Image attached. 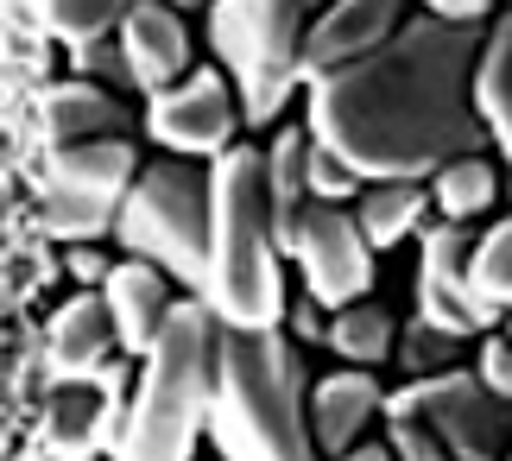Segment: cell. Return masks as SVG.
Instances as JSON below:
<instances>
[{"instance_id":"1","label":"cell","mask_w":512,"mask_h":461,"mask_svg":"<svg viewBox=\"0 0 512 461\" xmlns=\"http://www.w3.org/2000/svg\"><path fill=\"white\" fill-rule=\"evenodd\" d=\"M487 26L418 13L380 51L354 57L310 83V133L373 177H437L449 158L487 152V120L475 108V64Z\"/></svg>"},{"instance_id":"2","label":"cell","mask_w":512,"mask_h":461,"mask_svg":"<svg viewBox=\"0 0 512 461\" xmlns=\"http://www.w3.org/2000/svg\"><path fill=\"white\" fill-rule=\"evenodd\" d=\"M45 13L0 0V461H51L45 443Z\"/></svg>"},{"instance_id":"3","label":"cell","mask_w":512,"mask_h":461,"mask_svg":"<svg viewBox=\"0 0 512 461\" xmlns=\"http://www.w3.org/2000/svg\"><path fill=\"white\" fill-rule=\"evenodd\" d=\"M203 304L222 329L285 323V240L266 184V146H228L209 171V285Z\"/></svg>"},{"instance_id":"4","label":"cell","mask_w":512,"mask_h":461,"mask_svg":"<svg viewBox=\"0 0 512 461\" xmlns=\"http://www.w3.org/2000/svg\"><path fill=\"white\" fill-rule=\"evenodd\" d=\"M215 367H222L215 310L203 297H177L140 354V386L114 461H196V436L215 411Z\"/></svg>"},{"instance_id":"5","label":"cell","mask_w":512,"mask_h":461,"mask_svg":"<svg viewBox=\"0 0 512 461\" xmlns=\"http://www.w3.org/2000/svg\"><path fill=\"white\" fill-rule=\"evenodd\" d=\"M209 417L228 461H317L310 379L291 335L279 329H222Z\"/></svg>"},{"instance_id":"6","label":"cell","mask_w":512,"mask_h":461,"mask_svg":"<svg viewBox=\"0 0 512 461\" xmlns=\"http://www.w3.org/2000/svg\"><path fill=\"white\" fill-rule=\"evenodd\" d=\"M329 0H215L209 45L215 64L241 95V120L253 133L279 127L304 83V32Z\"/></svg>"},{"instance_id":"7","label":"cell","mask_w":512,"mask_h":461,"mask_svg":"<svg viewBox=\"0 0 512 461\" xmlns=\"http://www.w3.org/2000/svg\"><path fill=\"white\" fill-rule=\"evenodd\" d=\"M114 240L127 247V259H152L159 272H171V285H184L190 297H203L209 285V165L203 158H177L159 152L152 165H140Z\"/></svg>"},{"instance_id":"8","label":"cell","mask_w":512,"mask_h":461,"mask_svg":"<svg viewBox=\"0 0 512 461\" xmlns=\"http://www.w3.org/2000/svg\"><path fill=\"white\" fill-rule=\"evenodd\" d=\"M133 177H140V152H133V139L51 146V158H45V234L57 240V247L114 234Z\"/></svg>"},{"instance_id":"9","label":"cell","mask_w":512,"mask_h":461,"mask_svg":"<svg viewBox=\"0 0 512 461\" xmlns=\"http://www.w3.org/2000/svg\"><path fill=\"white\" fill-rule=\"evenodd\" d=\"M392 405L418 411L437 443L449 449V461H506L512 455V405L500 392L481 386L475 367H449L430 379H411V386L386 392Z\"/></svg>"},{"instance_id":"10","label":"cell","mask_w":512,"mask_h":461,"mask_svg":"<svg viewBox=\"0 0 512 461\" xmlns=\"http://www.w3.org/2000/svg\"><path fill=\"white\" fill-rule=\"evenodd\" d=\"M418 316L449 335H494L500 304L475 285V234L468 222H430L418 247Z\"/></svg>"},{"instance_id":"11","label":"cell","mask_w":512,"mask_h":461,"mask_svg":"<svg viewBox=\"0 0 512 461\" xmlns=\"http://www.w3.org/2000/svg\"><path fill=\"white\" fill-rule=\"evenodd\" d=\"M241 95L222 76V64L190 70L184 83H171L159 95H146V133L159 139V152L177 158H222L228 146H241Z\"/></svg>"},{"instance_id":"12","label":"cell","mask_w":512,"mask_h":461,"mask_svg":"<svg viewBox=\"0 0 512 461\" xmlns=\"http://www.w3.org/2000/svg\"><path fill=\"white\" fill-rule=\"evenodd\" d=\"M285 253L304 272V297H317L323 310L361 304L373 291V247H367V234L348 203H304Z\"/></svg>"},{"instance_id":"13","label":"cell","mask_w":512,"mask_h":461,"mask_svg":"<svg viewBox=\"0 0 512 461\" xmlns=\"http://www.w3.org/2000/svg\"><path fill=\"white\" fill-rule=\"evenodd\" d=\"M399 26H405V0H329L304 32V83L380 51Z\"/></svg>"},{"instance_id":"14","label":"cell","mask_w":512,"mask_h":461,"mask_svg":"<svg viewBox=\"0 0 512 461\" xmlns=\"http://www.w3.org/2000/svg\"><path fill=\"white\" fill-rule=\"evenodd\" d=\"M45 379H95L114 360L121 335L102 304V291H70L64 304L45 310Z\"/></svg>"},{"instance_id":"15","label":"cell","mask_w":512,"mask_h":461,"mask_svg":"<svg viewBox=\"0 0 512 461\" xmlns=\"http://www.w3.org/2000/svg\"><path fill=\"white\" fill-rule=\"evenodd\" d=\"M121 51L133 64V83H140V95H159L171 83H184V76L196 70V45H190V26L184 13L171 7V0H140L127 19H121Z\"/></svg>"},{"instance_id":"16","label":"cell","mask_w":512,"mask_h":461,"mask_svg":"<svg viewBox=\"0 0 512 461\" xmlns=\"http://www.w3.org/2000/svg\"><path fill=\"white\" fill-rule=\"evenodd\" d=\"M386 424V386L373 379V367H342L323 373L310 386V436H317V455H348L354 443H367V430Z\"/></svg>"},{"instance_id":"17","label":"cell","mask_w":512,"mask_h":461,"mask_svg":"<svg viewBox=\"0 0 512 461\" xmlns=\"http://www.w3.org/2000/svg\"><path fill=\"white\" fill-rule=\"evenodd\" d=\"M45 146H83V139H127L133 108L121 102V89L83 83V76H51L45 83Z\"/></svg>"},{"instance_id":"18","label":"cell","mask_w":512,"mask_h":461,"mask_svg":"<svg viewBox=\"0 0 512 461\" xmlns=\"http://www.w3.org/2000/svg\"><path fill=\"white\" fill-rule=\"evenodd\" d=\"M102 304L114 316L121 354H146L159 323H165V310L177 304V291H171V272H159L152 259H114V272L102 285Z\"/></svg>"},{"instance_id":"19","label":"cell","mask_w":512,"mask_h":461,"mask_svg":"<svg viewBox=\"0 0 512 461\" xmlns=\"http://www.w3.org/2000/svg\"><path fill=\"white\" fill-rule=\"evenodd\" d=\"M430 209H437V203H430V184H418V177H373V184L354 196V222H361L373 253H386V247H399V240L424 234Z\"/></svg>"},{"instance_id":"20","label":"cell","mask_w":512,"mask_h":461,"mask_svg":"<svg viewBox=\"0 0 512 461\" xmlns=\"http://www.w3.org/2000/svg\"><path fill=\"white\" fill-rule=\"evenodd\" d=\"M475 108H481L494 146L512 165V7L487 26V45H481V64H475Z\"/></svg>"},{"instance_id":"21","label":"cell","mask_w":512,"mask_h":461,"mask_svg":"<svg viewBox=\"0 0 512 461\" xmlns=\"http://www.w3.org/2000/svg\"><path fill=\"white\" fill-rule=\"evenodd\" d=\"M266 184H272V209H279V240L291 247V228L310 203V127H279L266 146Z\"/></svg>"},{"instance_id":"22","label":"cell","mask_w":512,"mask_h":461,"mask_svg":"<svg viewBox=\"0 0 512 461\" xmlns=\"http://www.w3.org/2000/svg\"><path fill=\"white\" fill-rule=\"evenodd\" d=\"M430 184V203L443 209V222H475L500 203V171L487 152H468V158H449L437 177H424Z\"/></svg>"},{"instance_id":"23","label":"cell","mask_w":512,"mask_h":461,"mask_svg":"<svg viewBox=\"0 0 512 461\" xmlns=\"http://www.w3.org/2000/svg\"><path fill=\"white\" fill-rule=\"evenodd\" d=\"M329 348H336L348 367H386L392 348H399V323H392L386 304L361 297V304H342L329 316Z\"/></svg>"},{"instance_id":"24","label":"cell","mask_w":512,"mask_h":461,"mask_svg":"<svg viewBox=\"0 0 512 461\" xmlns=\"http://www.w3.org/2000/svg\"><path fill=\"white\" fill-rule=\"evenodd\" d=\"M133 7H140V0H38L51 45H64V51H83V45H102V38H114Z\"/></svg>"},{"instance_id":"25","label":"cell","mask_w":512,"mask_h":461,"mask_svg":"<svg viewBox=\"0 0 512 461\" xmlns=\"http://www.w3.org/2000/svg\"><path fill=\"white\" fill-rule=\"evenodd\" d=\"M462 354H468L462 335H449V329H437V323H424V316H411V323L399 329V348H392V360L405 367V379L449 373V367H462Z\"/></svg>"},{"instance_id":"26","label":"cell","mask_w":512,"mask_h":461,"mask_svg":"<svg viewBox=\"0 0 512 461\" xmlns=\"http://www.w3.org/2000/svg\"><path fill=\"white\" fill-rule=\"evenodd\" d=\"M475 285L494 297L500 310H512V215L475 234Z\"/></svg>"},{"instance_id":"27","label":"cell","mask_w":512,"mask_h":461,"mask_svg":"<svg viewBox=\"0 0 512 461\" xmlns=\"http://www.w3.org/2000/svg\"><path fill=\"white\" fill-rule=\"evenodd\" d=\"M361 190H367V177L354 171V165H342V158L310 133V203H348L354 209V196H361Z\"/></svg>"},{"instance_id":"28","label":"cell","mask_w":512,"mask_h":461,"mask_svg":"<svg viewBox=\"0 0 512 461\" xmlns=\"http://www.w3.org/2000/svg\"><path fill=\"white\" fill-rule=\"evenodd\" d=\"M386 449L399 461H449V449L437 443V430H430L418 411L392 405V398H386Z\"/></svg>"},{"instance_id":"29","label":"cell","mask_w":512,"mask_h":461,"mask_svg":"<svg viewBox=\"0 0 512 461\" xmlns=\"http://www.w3.org/2000/svg\"><path fill=\"white\" fill-rule=\"evenodd\" d=\"M70 76H83V83H114V89H140L133 83V64H127V51H121V38H102V45H83V51H70Z\"/></svg>"},{"instance_id":"30","label":"cell","mask_w":512,"mask_h":461,"mask_svg":"<svg viewBox=\"0 0 512 461\" xmlns=\"http://www.w3.org/2000/svg\"><path fill=\"white\" fill-rule=\"evenodd\" d=\"M475 373H481V386L487 392H500L506 405H512V335H481V348H475Z\"/></svg>"},{"instance_id":"31","label":"cell","mask_w":512,"mask_h":461,"mask_svg":"<svg viewBox=\"0 0 512 461\" xmlns=\"http://www.w3.org/2000/svg\"><path fill=\"white\" fill-rule=\"evenodd\" d=\"M64 272H70L83 291H102L108 272H114V259L102 253V240H70V247H64Z\"/></svg>"},{"instance_id":"32","label":"cell","mask_w":512,"mask_h":461,"mask_svg":"<svg viewBox=\"0 0 512 461\" xmlns=\"http://www.w3.org/2000/svg\"><path fill=\"white\" fill-rule=\"evenodd\" d=\"M285 329L298 335V342H329V323H323V304H317V297H304V304H285Z\"/></svg>"},{"instance_id":"33","label":"cell","mask_w":512,"mask_h":461,"mask_svg":"<svg viewBox=\"0 0 512 461\" xmlns=\"http://www.w3.org/2000/svg\"><path fill=\"white\" fill-rule=\"evenodd\" d=\"M418 7L437 19H456V26H487L494 19V0H418Z\"/></svg>"},{"instance_id":"34","label":"cell","mask_w":512,"mask_h":461,"mask_svg":"<svg viewBox=\"0 0 512 461\" xmlns=\"http://www.w3.org/2000/svg\"><path fill=\"white\" fill-rule=\"evenodd\" d=\"M336 461H399V455H392L386 443H373V436H367V443H354L348 455H336Z\"/></svg>"},{"instance_id":"35","label":"cell","mask_w":512,"mask_h":461,"mask_svg":"<svg viewBox=\"0 0 512 461\" xmlns=\"http://www.w3.org/2000/svg\"><path fill=\"white\" fill-rule=\"evenodd\" d=\"M171 7H177V13H184V7H215V0H171Z\"/></svg>"},{"instance_id":"36","label":"cell","mask_w":512,"mask_h":461,"mask_svg":"<svg viewBox=\"0 0 512 461\" xmlns=\"http://www.w3.org/2000/svg\"><path fill=\"white\" fill-rule=\"evenodd\" d=\"M506 316H512V310H506ZM506 335H512V323H506Z\"/></svg>"},{"instance_id":"37","label":"cell","mask_w":512,"mask_h":461,"mask_svg":"<svg viewBox=\"0 0 512 461\" xmlns=\"http://www.w3.org/2000/svg\"><path fill=\"white\" fill-rule=\"evenodd\" d=\"M506 7H512V0H506Z\"/></svg>"},{"instance_id":"38","label":"cell","mask_w":512,"mask_h":461,"mask_svg":"<svg viewBox=\"0 0 512 461\" xmlns=\"http://www.w3.org/2000/svg\"><path fill=\"white\" fill-rule=\"evenodd\" d=\"M506 461H512V455H506Z\"/></svg>"}]
</instances>
